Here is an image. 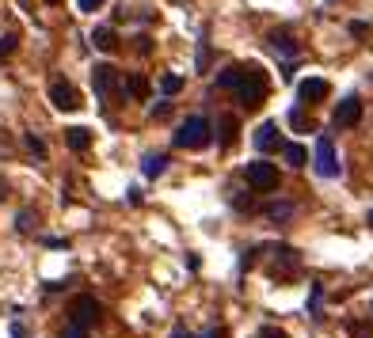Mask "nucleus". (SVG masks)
Listing matches in <instances>:
<instances>
[{"label":"nucleus","mask_w":373,"mask_h":338,"mask_svg":"<svg viewBox=\"0 0 373 338\" xmlns=\"http://www.w3.org/2000/svg\"><path fill=\"white\" fill-rule=\"evenodd\" d=\"M96 319H99L96 297H88V293L72 297V304H69V327L61 331V338H88L91 327H96Z\"/></svg>","instance_id":"f257e3e1"},{"label":"nucleus","mask_w":373,"mask_h":338,"mask_svg":"<svg viewBox=\"0 0 373 338\" xmlns=\"http://www.w3.org/2000/svg\"><path fill=\"white\" fill-rule=\"evenodd\" d=\"M236 99H240V107H244V110L263 107V99H267V72L259 69V65H244V80H240V88H236Z\"/></svg>","instance_id":"f03ea898"},{"label":"nucleus","mask_w":373,"mask_h":338,"mask_svg":"<svg viewBox=\"0 0 373 338\" xmlns=\"http://www.w3.org/2000/svg\"><path fill=\"white\" fill-rule=\"evenodd\" d=\"M210 145V122L202 115L186 118L179 129H175V148H206Z\"/></svg>","instance_id":"7ed1b4c3"},{"label":"nucleus","mask_w":373,"mask_h":338,"mask_svg":"<svg viewBox=\"0 0 373 338\" xmlns=\"http://www.w3.org/2000/svg\"><path fill=\"white\" fill-rule=\"evenodd\" d=\"M316 171L324 175V179H335L339 175V156H335V145L328 134L316 137Z\"/></svg>","instance_id":"20e7f679"},{"label":"nucleus","mask_w":373,"mask_h":338,"mask_svg":"<svg viewBox=\"0 0 373 338\" xmlns=\"http://www.w3.org/2000/svg\"><path fill=\"white\" fill-rule=\"evenodd\" d=\"M91 88L99 99H118V69L115 65H96L91 69Z\"/></svg>","instance_id":"39448f33"},{"label":"nucleus","mask_w":373,"mask_h":338,"mask_svg":"<svg viewBox=\"0 0 373 338\" xmlns=\"http://www.w3.org/2000/svg\"><path fill=\"white\" fill-rule=\"evenodd\" d=\"M248 186H255V190H274L278 186V167L274 164H267V160H255V164H248Z\"/></svg>","instance_id":"423d86ee"},{"label":"nucleus","mask_w":373,"mask_h":338,"mask_svg":"<svg viewBox=\"0 0 373 338\" xmlns=\"http://www.w3.org/2000/svg\"><path fill=\"white\" fill-rule=\"evenodd\" d=\"M362 122V99L358 96H347L335 107V115H331V126L335 129H350V126H358Z\"/></svg>","instance_id":"0eeeda50"},{"label":"nucleus","mask_w":373,"mask_h":338,"mask_svg":"<svg viewBox=\"0 0 373 338\" xmlns=\"http://www.w3.org/2000/svg\"><path fill=\"white\" fill-rule=\"evenodd\" d=\"M50 103L58 110H80V91L69 80H53L50 84Z\"/></svg>","instance_id":"6e6552de"},{"label":"nucleus","mask_w":373,"mask_h":338,"mask_svg":"<svg viewBox=\"0 0 373 338\" xmlns=\"http://www.w3.org/2000/svg\"><path fill=\"white\" fill-rule=\"evenodd\" d=\"M297 96H301V103H324V99L331 96V84L320 80V77H309V80H301Z\"/></svg>","instance_id":"1a4fd4ad"},{"label":"nucleus","mask_w":373,"mask_h":338,"mask_svg":"<svg viewBox=\"0 0 373 338\" xmlns=\"http://www.w3.org/2000/svg\"><path fill=\"white\" fill-rule=\"evenodd\" d=\"M297 266H301V262H297V251L293 247H278V259H274V270H270V274L274 278H293Z\"/></svg>","instance_id":"9d476101"},{"label":"nucleus","mask_w":373,"mask_h":338,"mask_svg":"<svg viewBox=\"0 0 373 338\" xmlns=\"http://www.w3.org/2000/svg\"><path fill=\"white\" fill-rule=\"evenodd\" d=\"M282 145V137H278V122H263V126L255 129V148H263V152H270V148Z\"/></svg>","instance_id":"9b49d317"},{"label":"nucleus","mask_w":373,"mask_h":338,"mask_svg":"<svg viewBox=\"0 0 373 338\" xmlns=\"http://www.w3.org/2000/svg\"><path fill=\"white\" fill-rule=\"evenodd\" d=\"M65 145H69L72 152H88V148H91V134L84 126H72V129H65Z\"/></svg>","instance_id":"f8f14e48"},{"label":"nucleus","mask_w":373,"mask_h":338,"mask_svg":"<svg viewBox=\"0 0 373 338\" xmlns=\"http://www.w3.org/2000/svg\"><path fill=\"white\" fill-rule=\"evenodd\" d=\"M267 42H270V50H274V53H286V58H293V53H297V42H293L290 31H274Z\"/></svg>","instance_id":"ddd939ff"},{"label":"nucleus","mask_w":373,"mask_h":338,"mask_svg":"<svg viewBox=\"0 0 373 338\" xmlns=\"http://www.w3.org/2000/svg\"><path fill=\"white\" fill-rule=\"evenodd\" d=\"M91 46L103 50V53H110V50H118V34L110 31V27H96V31H91Z\"/></svg>","instance_id":"4468645a"},{"label":"nucleus","mask_w":373,"mask_h":338,"mask_svg":"<svg viewBox=\"0 0 373 338\" xmlns=\"http://www.w3.org/2000/svg\"><path fill=\"white\" fill-rule=\"evenodd\" d=\"M126 91H129L134 99H148L153 84H148V77H141V72H129V77H126Z\"/></svg>","instance_id":"2eb2a0df"},{"label":"nucleus","mask_w":373,"mask_h":338,"mask_svg":"<svg viewBox=\"0 0 373 338\" xmlns=\"http://www.w3.org/2000/svg\"><path fill=\"white\" fill-rule=\"evenodd\" d=\"M240 80H244V65H229V69L217 77V88H229V91H236V88H240Z\"/></svg>","instance_id":"dca6fc26"},{"label":"nucleus","mask_w":373,"mask_h":338,"mask_svg":"<svg viewBox=\"0 0 373 338\" xmlns=\"http://www.w3.org/2000/svg\"><path fill=\"white\" fill-rule=\"evenodd\" d=\"M282 156H286V164H293V167H305V160H309V152H305V145H282Z\"/></svg>","instance_id":"f3484780"},{"label":"nucleus","mask_w":373,"mask_h":338,"mask_svg":"<svg viewBox=\"0 0 373 338\" xmlns=\"http://www.w3.org/2000/svg\"><path fill=\"white\" fill-rule=\"evenodd\" d=\"M236 134H240V122L236 118H232V115H225V118H221V145H232V141H236Z\"/></svg>","instance_id":"a211bd4d"},{"label":"nucleus","mask_w":373,"mask_h":338,"mask_svg":"<svg viewBox=\"0 0 373 338\" xmlns=\"http://www.w3.org/2000/svg\"><path fill=\"white\" fill-rule=\"evenodd\" d=\"M164 167H167V160H164L160 152H148V156H145V167H141V171L148 175V179H156V175H160Z\"/></svg>","instance_id":"6ab92c4d"},{"label":"nucleus","mask_w":373,"mask_h":338,"mask_svg":"<svg viewBox=\"0 0 373 338\" xmlns=\"http://www.w3.org/2000/svg\"><path fill=\"white\" fill-rule=\"evenodd\" d=\"M347 334H350V338H373V323H358V319H350V323H347Z\"/></svg>","instance_id":"aec40b11"},{"label":"nucleus","mask_w":373,"mask_h":338,"mask_svg":"<svg viewBox=\"0 0 373 338\" xmlns=\"http://www.w3.org/2000/svg\"><path fill=\"white\" fill-rule=\"evenodd\" d=\"M179 88H183V77H172V72H167V77L160 80V91H164V96H175Z\"/></svg>","instance_id":"412c9836"},{"label":"nucleus","mask_w":373,"mask_h":338,"mask_svg":"<svg viewBox=\"0 0 373 338\" xmlns=\"http://www.w3.org/2000/svg\"><path fill=\"white\" fill-rule=\"evenodd\" d=\"M290 213H293V205H270V209H267V217H270V221H286Z\"/></svg>","instance_id":"4be33fe9"},{"label":"nucleus","mask_w":373,"mask_h":338,"mask_svg":"<svg viewBox=\"0 0 373 338\" xmlns=\"http://www.w3.org/2000/svg\"><path fill=\"white\" fill-rule=\"evenodd\" d=\"M27 148H31L34 156H46V141H42V137H34V134L27 137Z\"/></svg>","instance_id":"5701e85b"},{"label":"nucleus","mask_w":373,"mask_h":338,"mask_svg":"<svg viewBox=\"0 0 373 338\" xmlns=\"http://www.w3.org/2000/svg\"><path fill=\"white\" fill-rule=\"evenodd\" d=\"M259 338H290L282 331V327H263V331H259Z\"/></svg>","instance_id":"b1692460"},{"label":"nucleus","mask_w":373,"mask_h":338,"mask_svg":"<svg viewBox=\"0 0 373 338\" xmlns=\"http://www.w3.org/2000/svg\"><path fill=\"white\" fill-rule=\"evenodd\" d=\"M80 4V12H99V8H103V0H77Z\"/></svg>","instance_id":"393cba45"},{"label":"nucleus","mask_w":373,"mask_h":338,"mask_svg":"<svg viewBox=\"0 0 373 338\" xmlns=\"http://www.w3.org/2000/svg\"><path fill=\"white\" fill-rule=\"evenodd\" d=\"M12 50H15V39H12V34H8V39H0V58H8Z\"/></svg>","instance_id":"a878e982"},{"label":"nucleus","mask_w":373,"mask_h":338,"mask_svg":"<svg viewBox=\"0 0 373 338\" xmlns=\"http://www.w3.org/2000/svg\"><path fill=\"white\" fill-rule=\"evenodd\" d=\"M350 34H354V39H366V34H369V23H350Z\"/></svg>","instance_id":"bb28decb"},{"label":"nucleus","mask_w":373,"mask_h":338,"mask_svg":"<svg viewBox=\"0 0 373 338\" xmlns=\"http://www.w3.org/2000/svg\"><path fill=\"white\" fill-rule=\"evenodd\" d=\"M167 110H172V107H167V103H156V107L148 110V115H153V118H167Z\"/></svg>","instance_id":"cd10ccee"},{"label":"nucleus","mask_w":373,"mask_h":338,"mask_svg":"<svg viewBox=\"0 0 373 338\" xmlns=\"http://www.w3.org/2000/svg\"><path fill=\"white\" fill-rule=\"evenodd\" d=\"M194 338H225V327H210L206 334H194Z\"/></svg>","instance_id":"c85d7f7f"},{"label":"nucleus","mask_w":373,"mask_h":338,"mask_svg":"<svg viewBox=\"0 0 373 338\" xmlns=\"http://www.w3.org/2000/svg\"><path fill=\"white\" fill-rule=\"evenodd\" d=\"M210 65V50H206V42H202V50H198V69H206Z\"/></svg>","instance_id":"c756f323"},{"label":"nucleus","mask_w":373,"mask_h":338,"mask_svg":"<svg viewBox=\"0 0 373 338\" xmlns=\"http://www.w3.org/2000/svg\"><path fill=\"white\" fill-rule=\"evenodd\" d=\"M290 122H293V129H305V115H301V110H293Z\"/></svg>","instance_id":"7c9ffc66"},{"label":"nucleus","mask_w":373,"mask_h":338,"mask_svg":"<svg viewBox=\"0 0 373 338\" xmlns=\"http://www.w3.org/2000/svg\"><path fill=\"white\" fill-rule=\"evenodd\" d=\"M172 338H194L191 331H183V327H175V331H172Z\"/></svg>","instance_id":"2f4dec72"},{"label":"nucleus","mask_w":373,"mask_h":338,"mask_svg":"<svg viewBox=\"0 0 373 338\" xmlns=\"http://www.w3.org/2000/svg\"><path fill=\"white\" fill-rule=\"evenodd\" d=\"M46 4H61V0H46Z\"/></svg>","instance_id":"473e14b6"},{"label":"nucleus","mask_w":373,"mask_h":338,"mask_svg":"<svg viewBox=\"0 0 373 338\" xmlns=\"http://www.w3.org/2000/svg\"><path fill=\"white\" fill-rule=\"evenodd\" d=\"M369 224H373V209H369Z\"/></svg>","instance_id":"72a5a7b5"}]
</instances>
